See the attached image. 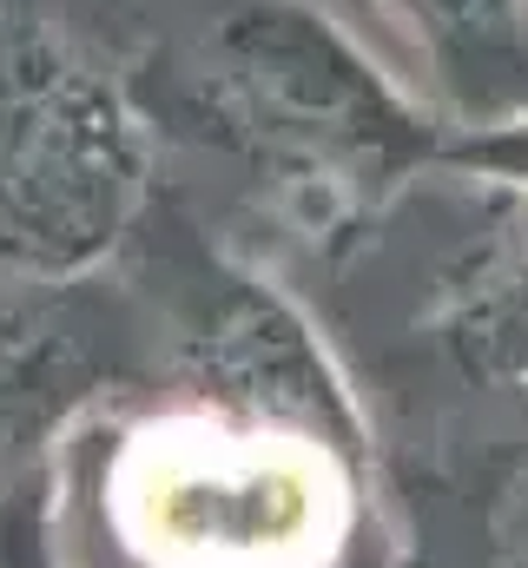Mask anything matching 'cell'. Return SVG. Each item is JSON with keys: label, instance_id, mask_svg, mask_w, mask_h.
<instances>
[{"label": "cell", "instance_id": "obj_3", "mask_svg": "<svg viewBox=\"0 0 528 568\" xmlns=\"http://www.w3.org/2000/svg\"><path fill=\"white\" fill-rule=\"evenodd\" d=\"M192 390L232 424L297 436L344 469H364V424L311 324L258 278H212L185 324Z\"/></svg>", "mask_w": 528, "mask_h": 568}, {"label": "cell", "instance_id": "obj_7", "mask_svg": "<svg viewBox=\"0 0 528 568\" xmlns=\"http://www.w3.org/2000/svg\"><path fill=\"white\" fill-rule=\"evenodd\" d=\"M443 165L456 172H483L509 192H528V113H502L483 126H463L443 140Z\"/></svg>", "mask_w": 528, "mask_h": 568}, {"label": "cell", "instance_id": "obj_9", "mask_svg": "<svg viewBox=\"0 0 528 568\" xmlns=\"http://www.w3.org/2000/svg\"><path fill=\"white\" fill-rule=\"evenodd\" d=\"M403 568H443V562H429L423 549H409V556H403Z\"/></svg>", "mask_w": 528, "mask_h": 568}, {"label": "cell", "instance_id": "obj_1", "mask_svg": "<svg viewBox=\"0 0 528 568\" xmlns=\"http://www.w3.org/2000/svg\"><path fill=\"white\" fill-rule=\"evenodd\" d=\"M172 93L185 126L311 239L377 219L449 140L311 0H199L172 40Z\"/></svg>", "mask_w": 528, "mask_h": 568}, {"label": "cell", "instance_id": "obj_2", "mask_svg": "<svg viewBox=\"0 0 528 568\" xmlns=\"http://www.w3.org/2000/svg\"><path fill=\"white\" fill-rule=\"evenodd\" d=\"M145 192L132 93L53 20L0 13V278L80 284L126 245Z\"/></svg>", "mask_w": 528, "mask_h": 568}, {"label": "cell", "instance_id": "obj_4", "mask_svg": "<svg viewBox=\"0 0 528 568\" xmlns=\"http://www.w3.org/2000/svg\"><path fill=\"white\" fill-rule=\"evenodd\" d=\"M126 371L120 317L80 284L0 278V503L47 476V449Z\"/></svg>", "mask_w": 528, "mask_h": 568}, {"label": "cell", "instance_id": "obj_6", "mask_svg": "<svg viewBox=\"0 0 528 568\" xmlns=\"http://www.w3.org/2000/svg\"><path fill=\"white\" fill-rule=\"evenodd\" d=\"M384 7L409 47L429 60L436 87L483 120H502L528 73L522 0H370Z\"/></svg>", "mask_w": 528, "mask_h": 568}, {"label": "cell", "instance_id": "obj_8", "mask_svg": "<svg viewBox=\"0 0 528 568\" xmlns=\"http://www.w3.org/2000/svg\"><path fill=\"white\" fill-rule=\"evenodd\" d=\"M0 568H60V556H53V516H47V476L20 483L0 503Z\"/></svg>", "mask_w": 528, "mask_h": 568}, {"label": "cell", "instance_id": "obj_5", "mask_svg": "<svg viewBox=\"0 0 528 568\" xmlns=\"http://www.w3.org/2000/svg\"><path fill=\"white\" fill-rule=\"evenodd\" d=\"M429 337L469 384L528 404V192L502 185L483 232L443 265Z\"/></svg>", "mask_w": 528, "mask_h": 568}]
</instances>
